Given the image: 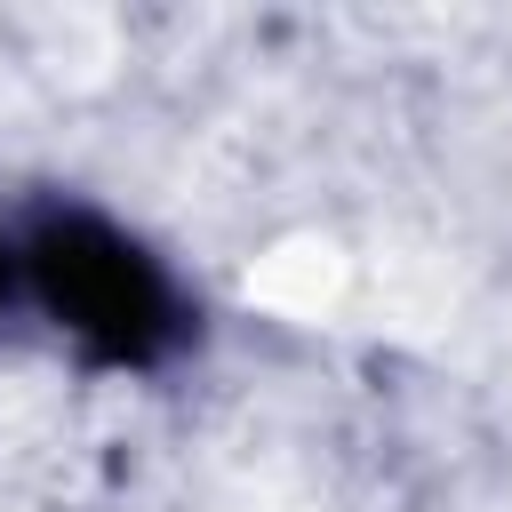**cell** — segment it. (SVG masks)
I'll return each instance as SVG.
<instances>
[{
    "instance_id": "cell-2",
    "label": "cell",
    "mask_w": 512,
    "mask_h": 512,
    "mask_svg": "<svg viewBox=\"0 0 512 512\" xmlns=\"http://www.w3.org/2000/svg\"><path fill=\"white\" fill-rule=\"evenodd\" d=\"M24 304V264H16V224L0 216V320Z\"/></svg>"
},
{
    "instance_id": "cell-1",
    "label": "cell",
    "mask_w": 512,
    "mask_h": 512,
    "mask_svg": "<svg viewBox=\"0 0 512 512\" xmlns=\"http://www.w3.org/2000/svg\"><path fill=\"white\" fill-rule=\"evenodd\" d=\"M24 304L104 376H152L192 344L184 280L104 208L48 200L16 224Z\"/></svg>"
}]
</instances>
